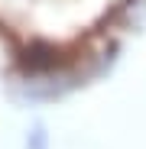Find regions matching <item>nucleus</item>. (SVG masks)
Masks as SVG:
<instances>
[{
	"label": "nucleus",
	"instance_id": "nucleus-1",
	"mask_svg": "<svg viewBox=\"0 0 146 149\" xmlns=\"http://www.w3.org/2000/svg\"><path fill=\"white\" fill-rule=\"evenodd\" d=\"M143 0H0V42L33 74L85 68Z\"/></svg>",
	"mask_w": 146,
	"mask_h": 149
}]
</instances>
